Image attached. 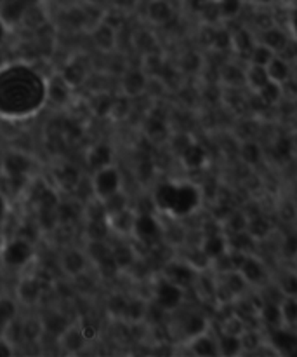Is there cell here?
I'll return each instance as SVG.
<instances>
[{"mask_svg":"<svg viewBox=\"0 0 297 357\" xmlns=\"http://www.w3.org/2000/svg\"><path fill=\"white\" fill-rule=\"evenodd\" d=\"M47 98L44 79L26 65L0 70V115L21 119L35 114Z\"/></svg>","mask_w":297,"mask_h":357,"instance_id":"cell-1","label":"cell"},{"mask_svg":"<svg viewBox=\"0 0 297 357\" xmlns=\"http://www.w3.org/2000/svg\"><path fill=\"white\" fill-rule=\"evenodd\" d=\"M94 187H96V192L101 195V197H113V195H117V190H118L117 171L110 166L99 169V173H97L96 176V181H94Z\"/></svg>","mask_w":297,"mask_h":357,"instance_id":"cell-2","label":"cell"},{"mask_svg":"<svg viewBox=\"0 0 297 357\" xmlns=\"http://www.w3.org/2000/svg\"><path fill=\"white\" fill-rule=\"evenodd\" d=\"M45 87H47V98L51 101H54V103H65L68 100V82L65 79H61V77H54L49 82H45Z\"/></svg>","mask_w":297,"mask_h":357,"instance_id":"cell-3","label":"cell"},{"mask_svg":"<svg viewBox=\"0 0 297 357\" xmlns=\"http://www.w3.org/2000/svg\"><path fill=\"white\" fill-rule=\"evenodd\" d=\"M264 68H266L268 79H270L271 82L280 84V82H284V80H287L289 66H287V63L284 61V59L275 58V56H273V58H271V61L268 63Z\"/></svg>","mask_w":297,"mask_h":357,"instance_id":"cell-4","label":"cell"},{"mask_svg":"<svg viewBox=\"0 0 297 357\" xmlns=\"http://www.w3.org/2000/svg\"><path fill=\"white\" fill-rule=\"evenodd\" d=\"M17 293H19V296L23 302H26V303L37 302V298H38L37 282H35L33 279H24V281L21 282L19 288H17Z\"/></svg>","mask_w":297,"mask_h":357,"instance_id":"cell-5","label":"cell"},{"mask_svg":"<svg viewBox=\"0 0 297 357\" xmlns=\"http://www.w3.org/2000/svg\"><path fill=\"white\" fill-rule=\"evenodd\" d=\"M150 17L156 23H163L166 20L170 17V7L169 3L163 2V0H155V2L150 6Z\"/></svg>","mask_w":297,"mask_h":357,"instance_id":"cell-6","label":"cell"},{"mask_svg":"<svg viewBox=\"0 0 297 357\" xmlns=\"http://www.w3.org/2000/svg\"><path fill=\"white\" fill-rule=\"evenodd\" d=\"M14 305L9 300H0V335H3L10 321H14Z\"/></svg>","mask_w":297,"mask_h":357,"instance_id":"cell-7","label":"cell"},{"mask_svg":"<svg viewBox=\"0 0 297 357\" xmlns=\"http://www.w3.org/2000/svg\"><path fill=\"white\" fill-rule=\"evenodd\" d=\"M145 89V77L138 72H131L125 77V91L129 94H139Z\"/></svg>","mask_w":297,"mask_h":357,"instance_id":"cell-8","label":"cell"},{"mask_svg":"<svg viewBox=\"0 0 297 357\" xmlns=\"http://www.w3.org/2000/svg\"><path fill=\"white\" fill-rule=\"evenodd\" d=\"M271 58H273V51H271L270 47H266V45H257V47H254V56H252V61L254 65L257 66H266L268 63L271 61Z\"/></svg>","mask_w":297,"mask_h":357,"instance_id":"cell-9","label":"cell"},{"mask_svg":"<svg viewBox=\"0 0 297 357\" xmlns=\"http://www.w3.org/2000/svg\"><path fill=\"white\" fill-rule=\"evenodd\" d=\"M239 7H240L239 0H221V2H219V10H221L223 14H226V16H233V14H236Z\"/></svg>","mask_w":297,"mask_h":357,"instance_id":"cell-10","label":"cell"},{"mask_svg":"<svg viewBox=\"0 0 297 357\" xmlns=\"http://www.w3.org/2000/svg\"><path fill=\"white\" fill-rule=\"evenodd\" d=\"M3 220H6V204H3L2 197H0V232H2Z\"/></svg>","mask_w":297,"mask_h":357,"instance_id":"cell-11","label":"cell"},{"mask_svg":"<svg viewBox=\"0 0 297 357\" xmlns=\"http://www.w3.org/2000/svg\"><path fill=\"white\" fill-rule=\"evenodd\" d=\"M3 37H6V28H3V23L0 21V42L3 40Z\"/></svg>","mask_w":297,"mask_h":357,"instance_id":"cell-12","label":"cell"},{"mask_svg":"<svg viewBox=\"0 0 297 357\" xmlns=\"http://www.w3.org/2000/svg\"><path fill=\"white\" fill-rule=\"evenodd\" d=\"M3 66H6V59H3L2 52H0V70H2V68H3Z\"/></svg>","mask_w":297,"mask_h":357,"instance_id":"cell-13","label":"cell"},{"mask_svg":"<svg viewBox=\"0 0 297 357\" xmlns=\"http://www.w3.org/2000/svg\"><path fill=\"white\" fill-rule=\"evenodd\" d=\"M261 2H270V0H261Z\"/></svg>","mask_w":297,"mask_h":357,"instance_id":"cell-14","label":"cell"}]
</instances>
